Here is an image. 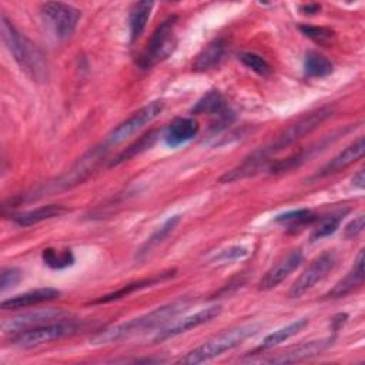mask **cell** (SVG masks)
<instances>
[{
	"label": "cell",
	"instance_id": "cell-21",
	"mask_svg": "<svg viewBox=\"0 0 365 365\" xmlns=\"http://www.w3.org/2000/svg\"><path fill=\"white\" fill-rule=\"evenodd\" d=\"M153 6H154V3L147 1V0L137 1L131 6L130 14H128V27H130V40L131 41H135L145 30Z\"/></svg>",
	"mask_w": 365,
	"mask_h": 365
},
{
	"label": "cell",
	"instance_id": "cell-2",
	"mask_svg": "<svg viewBox=\"0 0 365 365\" xmlns=\"http://www.w3.org/2000/svg\"><path fill=\"white\" fill-rule=\"evenodd\" d=\"M1 38L21 71L36 83L48 78V63L46 54L30 38L21 34L1 13Z\"/></svg>",
	"mask_w": 365,
	"mask_h": 365
},
{
	"label": "cell",
	"instance_id": "cell-11",
	"mask_svg": "<svg viewBox=\"0 0 365 365\" xmlns=\"http://www.w3.org/2000/svg\"><path fill=\"white\" fill-rule=\"evenodd\" d=\"M221 305H211L208 308H204L192 315H188V317H184L175 322H173L171 325L163 328L161 331L157 332V335L154 336V342H163L165 339H170V338H174L180 334H184L192 328H197L211 319H214L215 317L220 315L221 312Z\"/></svg>",
	"mask_w": 365,
	"mask_h": 365
},
{
	"label": "cell",
	"instance_id": "cell-35",
	"mask_svg": "<svg viewBox=\"0 0 365 365\" xmlns=\"http://www.w3.org/2000/svg\"><path fill=\"white\" fill-rule=\"evenodd\" d=\"M299 10L302 14H315L321 10V4L318 3H305L299 6Z\"/></svg>",
	"mask_w": 365,
	"mask_h": 365
},
{
	"label": "cell",
	"instance_id": "cell-13",
	"mask_svg": "<svg viewBox=\"0 0 365 365\" xmlns=\"http://www.w3.org/2000/svg\"><path fill=\"white\" fill-rule=\"evenodd\" d=\"M304 257L301 250H294L289 254H287L281 261H278L259 281V289L262 291H268L275 288L278 284H281L294 269H297L301 262H302Z\"/></svg>",
	"mask_w": 365,
	"mask_h": 365
},
{
	"label": "cell",
	"instance_id": "cell-28",
	"mask_svg": "<svg viewBox=\"0 0 365 365\" xmlns=\"http://www.w3.org/2000/svg\"><path fill=\"white\" fill-rule=\"evenodd\" d=\"M43 261L46 265H48L50 268L54 269H61L66 267L73 265L74 262V257L73 252L70 250H64V251H56L53 248H46L43 251Z\"/></svg>",
	"mask_w": 365,
	"mask_h": 365
},
{
	"label": "cell",
	"instance_id": "cell-3",
	"mask_svg": "<svg viewBox=\"0 0 365 365\" xmlns=\"http://www.w3.org/2000/svg\"><path fill=\"white\" fill-rule=\"evenodd\" d=\"M187 307H188V301H185V299H178V301L170 302L167 305L158 307L147 314H143V315L131 318L125 322L106 328L104 331L96 334L90 339V344L96 345V346L108 345V344H114V342L123 341L125 338H130L135 334L144 332L145 329H153V328L170 321L171 318L177 317L178 314L185 311Z\"/></svg>",
	"mask_w": 365,
	"mask_h": 365
},
{
	"label": "cell",
	"instance_id": "cell-18",
	"mask_svg": "<svg viewBox=\"0 0 365 365\" xmlns=\"http://www.w3.org/2000/svg\"><path fill=\"white\" fill-rule=\"evenodd\" d=\"M174 275V271H167V272H161V274H155L153 277H148V278H143V279H138V281H134V282H130L107 295H103L97 299H94L91 304H107V302H113V301H117L120 298H124V297H128L130 294L135 292V291H140L143 288H147V287H151V285H155V284H160L168 278H171Z\"/></svg>",
	"mask_w": 365,
	"mask_h": 365
},
{
	"label": "cell",
	"instance_id": "cell-23",
	"mask_svg": "<svg viewBox=\"0 0 365 365\" xmlns=\"http://www.w3.org/2000/svg\"><path fill=\"white\" fill-rule=\"evenodd\" d=\"M228 111L227 103L222 97V94L218 90H211L207 94H204L195 106L191 108L192 114H212V115H221Z\"/></svg>",
	"mask_w": 365,
	"mask_h": 365
},
{
	"label": "cell",
	"instance_id": "cell-6",
	"mask_svg": "<svg viewBox=\"0 0 365 365\" xmlns=\"http://www.w3.org/2000/svg\"><path fill=\"white\" fill-rule=\"evenodd\" d=\"M77 331V325L71 321L58 319L56 322L43 324L21 332H17L11 336V344L21 348H33L38 346L56 339H61L68 336Z\"/></svg>",
	"mask_w": 365,
	"mask_h": 365
},
{
	"label": "cell",
	"instance_id": "cell-22",
	"mask_svg": "<svg viewBox=\"0 0 365 365\" xmlns=\"http://www.w3.org/2000/svg\"><path fill=\"white\" fill-rule=\"evenodd\" d=\"M308 324V319L307 318H301V319H297V321H292L289 322L288 325L271 332L269 335H267L262 341V344L258 346V351H265V349H269V348H274L285 341H288L291 336L297 335L301 329H304Z\"/></svg>",
	"mask_w": 365,
	"mask_h": 365
},
{
	"label": "cell",
	"instance_id": "cell-29",
	"mask_svg": "<svg viewBox=\"0 0 365 365\" xmlns=\"http://www.w3.org/2000/svg\"><path fill=\"white\" fill-rule=\"evenodd\" d=\"M240 60H241V63L247 67V68H250V70H252L254 73H257V74H259V76H268L269 73H271V67H269V64L267 63V60L264 58V57H261L259 54H255V53H242L241 56H240Z\"/></svg>",
	"mask_w": 365,
	"mask_h": 365
},
{
	"label": "cell",
	"instance_id": "cell-20",
	"mask_svg": "<svg viewBox=\"0 0 365 365\" xmlns=\"http://www.w3.org/2000/svg\"><path fill=\"white\" fill-rule=\"evenodd\" d=\"M67 210L66 207L60 205V204H47V205H41L37 207L34 210H29V211H23V212H17L11 217V220L20 225V227H30L34 224H38L44 220H50L54 217H58L61 214H64Z\"/></svg>",
	"mask_w": 365,
	"mask_h": 365
},
{
	"label": "cell",
	"instance_id": "cell-26",
	"mask_svg": "<svg viewBox=\"0 0 365 365\" xmlns=\"http://www.w3.org/2000/svg\"><path fill=\"white\" fill-rule=\"evenodd\" d=\"M158 133H160L158 130H154V131H150V133L144 134L143 137H140L138 141H135L134 144L128 145L123 153H120V154L117 155V158H115L110 165H117V164H120V163H123V161H125V160H130L131 157H134V155L143 153L144 150L150 148V147L155 143Z\"/></svg>",
	"mask_w": 365,
	"mask_h": 365
},
{
	"label": "cell",
	"instance_id": "cell-10",
	"mask_svg": "<svg viewBox=\"0 0 365 365\" xmlns=\"http://www.w3.org/2000/svg\"><path fill=\"white\" fill-rule=\"evenodd\" d=\"M67 312L60 309V308H43V309H36L30 312H24L11 318H7L1 322V331L4 334H17L43 324H48L53 321L63 319V317Z\"/></svg>",
	"mask_w": 365,
	"mask_h": 365
},
{
	"label": "cell",
	"instance_id": "cell-32",
	"mask_svg": "<svg viewBox=\"0 0 365 365\" xmlns=\"http://www.w3.org/2000/svg\"><path fill=\"white\" fill-rule=\"evenodd\" d=\"M21 278V271L16 267H9V268H4L0 274V291L4 292L10 288H13L14 285L19 284Z\"/></svg>",
	"mask_w": 365,
	"mask_h": 365
},
{
	"label": "cell",
	"instance_id": "cell-12",
	"mask_svg": "<svg viewBox=\"0 0 365 365\" xmlns=\"http://www.w3.org/2000/svg\"><path fill=\"white\" fill-rule=\"evenodd\" d=\"M334 338H322V339H315V341H308V342H301L298 345H292L288 349L277 354L275 356L267 359V362L271 364H292L298 362L311 356H315L325 351L331 344Z\"/></svg>",
	"mask_w": 365,
	"mask_h": 365
},
{
	"label": "cell",
	"instance_id": "cell-37",
	"mask_svg": "<svg viewBox=\"0 0 365 365\" xmlns=\"http://www.w3.org/2000/svg\"><path fill=\"white\" fill-rule=\"evenodd\" d=\"M346 319V314H339L336 315L334 319H332V325H334V329H338Z\"/></svg>",
	"mask_w": 365,
	"mask_h": 365
},
{
	"label": "cell",
	"instance_id": "cell-34",
	"mask_svg": "<svg viewBox=\"0 0 365 365\" xmlns=\"http://www.w3.org/2000/svg\"><path fill=\"white\" fill-rule=\"evenodd\" d=\"M247 254V250L242 248V247H235V248H231V250H227L224 251L218 259H222V261H230V259H235V258H241L242 255Z\"/></svg>",
	"mask_w": 365,
	"mask_h": 365
},
{
	"label": "cell",
	"instance_id": "cell-36",
	"mask_svg": "<svg viewBox=\"0 0 365 365\" xmlns=\"http://www.w3.org/2000/svg\"><path fill=\"white\" fill-rule=\"evenodd\" d=\"M352 184L358 188H364L365 187V174L364 170H359L354 177H352Z\"/></svg>",
	"mask_w": 365,
	"mask_h": 365
},
{
	"label": "cell",
	"instance_id": "cell-17",
	"mask_svg": "<svg viewBox=\"0 0 365 365\" xmlns=\"http://www.w3.org/2000/svg\"><path fill=\"white\" fill-rule=\"evenodd\" d=\"M364 250H361L354 261V265L346 275L325 295L327 298H341L356 289L364 282Z\"/></svg>",
	"mask_w": 365,
	"mask_h": 365
},
{
	"label": "cell",
	"instance_id": "cell-5",
	"mask_svg": "<svg viewBox=\"0 0 365 365\" xmlns=\"http://www.w3.org/2000/svg\"><path fill=\"white\" fill-rule=\"evenodd\" d=\"M175 23H177V16H170L167 17L163 23L157 26V29L153 31L145 48L140 54V58L137 64L143 68H151L157 63L163 61L167 58L174 47H175Z\"/></svg>",
	"mask_w": 365,
	"mask_h": 365
},
{
	"label": "cell",
	"instance_id": "cell-16",
	"mask_svg": "<svg viewBox=\"0 0 365 365\" xmlns=\"http://www.w3.org/2000/svg\"><path fill=\"white\" fill-rule=\"evenodd\" d=\"M58 297H60V291L56 288H51V287L36 288L1 301V309L27 308V307H33V305H38V304L56 299Z\"/></svg>",
	"mask_w": 365,
	"mask_h": 365
},
{
	"label": "cell",
	"instance_id": "cell-4",
	"mask_svg": "<svg viewBox=\"0 0 365 365\" xmlns=\"http://www.w3.org/2000/svg\"><path fill=\"white\" fill-rule=\"evenodd\" d=\"M257 329H258L257 325H241V327L228 329V331L208 339L207 342H204L202 345L190 351L188 354H185L178 361V364L195 365V364H202L210 359H214V358L220 356L222 352L238 346L247 338L254 335L257 332Z\"/></svg>",
	"mask_w": 365,
	"mask_h": 365
},
{
	"label": "cell",
	"instance_id": "cell-9",
	"mask_svg": "<svg viewBox=\"0 0 365 365\" xmlns=\"http://www.w3.org/2000/svg\"><path fill=\"white\" fill-rule=\"evenodd\" d=\"M335 265V255L332 252H324L317 259L311 262V265L304 269V272L295 279L289 289L291 298H299L307 291H309L312 287H315L317 282L322 281L328 272Z\"/></svg>",
	"mask_w": 365,
	"mask_h": 365
},
{
	"label": "cell",
	"instance_id": "cell-1",
	"mask_svg": "<svg viewBox=\"0 0 365 365\" xmlns=\"http://www.w3.org/2000/svg\"><path fill=\"white\" fill-rule=\"evenodd\" d=\"M332 114H334V107H331V106L321 107L308 114H304L297 121L287 125L281 133H278L274 140H271L269 143L257 148L248 157H245L242 164L251 173L257 174L268 163V158L272 154L289 147L291 144L297 143L302 137L308 135L315 128H318V125H321L325 120H328Z\"/></svg>",
	"mask_w": 365,
	"mask_h": 365
},
{
	"label": "cell",
	"instance_id": "cell-7",
	"mask_svg": "<svg viewBox=\"0 0 365 365\" xmlns=\"http://www.w3.org/2000/svg\"><path fill=\"white\" fill-rule=\"evenodd\" d=\"M41 16L53 30L56 37L64 40L74 33L81 13L71 4L50 1L41 6Z\"/></svg>",
	"mask_w": 365,
	"mask_h": 365
},
{
	"label": "cell",
	"instance_id": "cell-24",
	"mask_svg": "<svg viewBox=\"0 0 365 365\" xmlns=\"http://www.w3.org/2000/svg\"><path fill=\"white\" fill-rule=\"evenodd\" d=\"M180 215H173L170 218H167L148 238L147 241L140 247L138 252H137V258H143L145 257L148 252H151L160 242H163L175 228V225L180 222Z\"/></svg>",
	"mask_w": 365,
	"mask_h": 365
},
{
	"label": "cell",
	"instance_id": "cell-27",
	"mask_svg": "<svg viewBox=\"0 0 365 365\" xmlns=\"http://www.w3.org/2000/svg\"><path fill=\"white\" fill-rule=\"evenodd\" d=\"M315 220H317V215H314L312 211H309L307 208L288 211V212H284V214H279L275 217L277 222L287 224L289 228H299V227L314 222Z\"/></svg>",
	"mask_w": 365,
	"mask_h": 365
},
{
	"label": "cell",
	"instance_id": "cell-31",
	"mask_svg": "<svg viewBox=\"0 0 365 365\" xmlns=\"http://www.w3.org/2000/svg\"><path fill=\"white\" fill-rule=\"evenodd\" d=\"M339 222H341V215H329V217L324 218L319 222V225L314 230L311 240L315 241V240H319V238L334 234L336 231V228L339 227Z\"/></svg>",
	"mask_w": 365,
	"mask_h": 365
},
{
	"label": "cell",
	"instance_id": "cell-25",
	"mask_svg": "<svg viewBox=\"0 0 365 365\" xmlns=\"http://www.w3.org/2000/svg\"><path fill=\"white\" fill-rule=\"evenodd\" d=\"M332 70H334V66L325 56L317 51H308L305 54L304 73L307 77H311V78L327 77L332 73Z\"/></svg>",
	"mask_w": 365,
	"mask_h": 365
},
{
	"label": "cell",
	"instance_id": "cell-19",
	"mask_svg": "<svg viewBox=\"0 0 365 365\" xmlns=\"http://www.w3.org/2000/svg\"><path fill=\"white\" fill-rule=\"evenodd\" d=\"M227 51V40L220 37L208 43L195 57L192 63V68L195 71H207L214 67H217L221 60L224 58V54Z\"/></svg>",
	"mask_w": 365,
	"mask_h": 365
},
{
	"label": "cell",
	"instance_id": "cell-30",
	"mask_svg": "<svg viewBox=\"0 0 365 365\" xmlns=\"http://www.w3.org/2000/svg\"><path fill=\"white\" fill-rule=\"evenodd\" d=\"M299 30H301V33H302L305 37H308V38H311V40H314V41H317V43H319V44L329 43L331 38L334 37V31H332L331 29L322 27V26L302 24V26H299Z\"/></svg>",
	"mask_w": 365,
	"mask_h": 365
},
{
	"label": "cell",
	"instance_id": "cell-14",
	"mask_svg": "<svg viewBox=\"0 0 365 365\" xmlns=\"http://www.w3.org/2000/svg\"><path fill=\"white\" fill-rule=\"evenodd\" d=\"M364 150H365L364 137L359 135L348 147H345L338 155H335L329 163H327L321 170H318V173L314 175V178H322V177L335 174V173L346 168L348 165H351L352 163H355L356 160H359L362 157Z\"/></svg>",
	"mask_w": 365,
	"mask_h": 365
},
{
	"label": "cell",
	"instance_id": "cell-15",
	"mask_svg": "<svg viewBox=\"0 0 365 365\" xmlns=\"http://www.w3.org/2000/svg\"><path fill=\"white\" fill-rule=\"evenodd\" d=\"M200 125L192 117L174 118L164 133V140L170 147H178L191 141L198 134Z\"/></svg>",
	"mask_w": 365,
	"mask_h": 365
},
{
	"label": "cell",
	"instance_id": "cell-8",
	"mask_svg": "<svg viewBox=\"0 0 365 365\" xmlns=\"http://www.w3.org/2000/svg\"><path fill=\"white\" fill-rule=\"evenodd\" d=\"M163 110H164L163 100H155L141 107L140 110L133 113L127 120H124L115 128L111 130V133L107 135V144L113 145L124 141L127 137L133 135L134 133L141 130L144 125L155 120L163 113Z\"/></svg>",
	"mask_w": 365,
	"mask_h": 365
},
{
	"label": "cell",
	"instance_id": "cell-33",
	"mask_svg": "<svg viewBox=\"0 0 365 365\" xmlns=\"http://www.w3.org/2000/svg\"><path fill=\"white\" fill-rule=\"evenodd\" d=\"M364 225H365V215H364V212H361V214H358L354 220H351V221L345 225V228H344V237H345V238H354V237H356L358 234L362 232Z\"/></svg>",
	"mask_w": 365,
	"mask_h": 365
}]
</instances>
